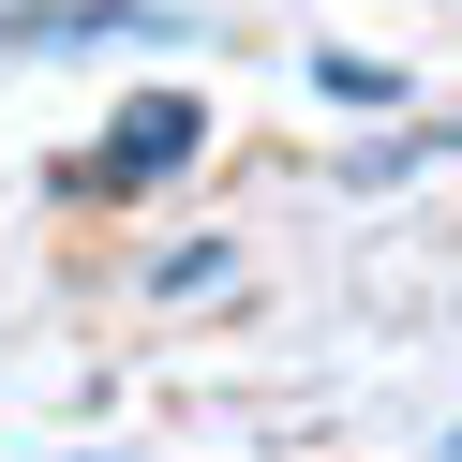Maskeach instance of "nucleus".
<instances>
[{"label": "nucleus", "instance_id": "1", "mask_svg": "<svg viewBox=\"0 0 462 462\" xmlns=\"http://www.w3.org/2000/svg\"><path fill=\"white\" fill-rule=\"evenodd\" d=\"M164 164H194V105H180V90H150V105L120 120V150H105V180H164Z\"/></svg>", "mask_w": 462, "mask_h": 462}]
</instances>
